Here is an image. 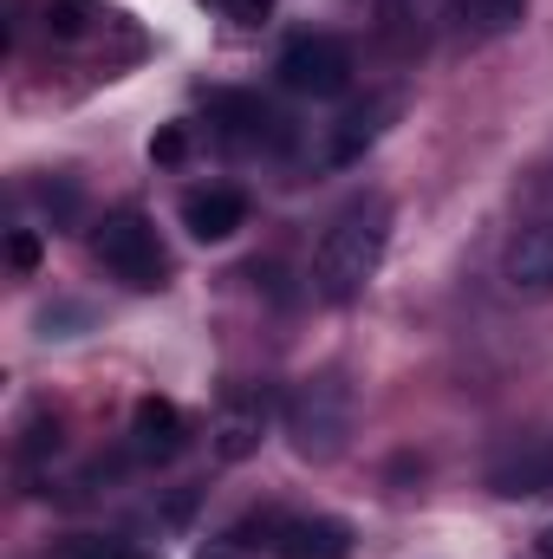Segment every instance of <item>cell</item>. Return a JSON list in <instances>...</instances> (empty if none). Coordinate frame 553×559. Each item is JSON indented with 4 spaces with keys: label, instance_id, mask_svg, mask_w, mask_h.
I'll list each match as a JSON object with an SVG mask.
<instances>
[{
    "label": "cell",
    "instance_id": "obj_1",
    "mask_svg": "<svg viewBox=\"0 0 553 559\" xmlns=\"http://www.w3.org/2000/svg\"><path fill=\"white\" fill-rule=\"evenodd\" d=\"M385 248H391V202L385 195H358L332 215V228L319 235V254H313V293L326 306H352L378 267H385Z\"/></svg>",
    "mask_w": 553,
    "mask_h": 559
},
{
    "label": "cell",
    "instance_id": "obj_2",
    "mask_svg": "<svg viewBox=\"0 0 553 559\" xmlns=\"http://www.w3.org/2000/svg\"><path fill=\"white\" fill-rule=\"evenodd\" d=\"M286 436L306 462H332L352 436V384L339 371L326 378H306L293 397H286Z\"/></svg>",
    "mask_w": 553,
    "mask_h": 559
},
{
    "label": "cell",
    "instance_id": "obj_3",
    "mask_svg": "<svg viewBox=\"0 0 553 559\" xmlns=\"http://www.w3.org/2000/svg\"><path fill=\"white\" fill-rule=\"evenodd\" d=\"M92 254L111 267V274L125 280V286H163L169 280V254H163V241H156V228L143 222V215H105L98 222V235H92Z\"/></svg>",
    "mask_w": 553,
    "mask_h": 559
},
{
    "label": "cell",
    "instance_id": "obj_4",
    "mask_svg": "<svg viewBox=\"0 0 553 559\" xmlns=\"http://www.w3.org/2000/svg\"><path fill=\"white\" fill-rule=\"evenodd\" d=\"M280 85L299 92V98H339L352 85V52L326 33H299L286 52H280Z\"/></svg>",
    "mask_w": 553,
    "mask_h": 559
},
{
    "label": "cell",
    "instance_id": "obj_5",
    "mask_svg": "<svg viewBox=\"0 0 553 559\" xmlns=\"http://www.w3.org/2000/svg\"><path fill=\"white\" fill-rule=\"evenodd\" d=\"M209 118L222 124V138L242 143V150H274V143H286V118H280L274 105H261V98H242V92H222L209 105Z\"/></svg>",
    "mask_w": 553,
    "mask_h": 559
},
{
    "label": "cell",
    "instance_id": "obj_6",
    "mask_svg": "<svg viewBox=\"0 0 553 559\" xmlns=\"http://www.w3.org/2000/svg\"><path fill=\"white\" fill-rule=\"evenodd\" d=\"M352 554V527L326 521V514H299L274 521V559H345Z\"/></svg>",
    "mask_w": 553,
    "mask_h": 559
},
{
    "label": "cell",
    "instance_id": "obj_7",
    "mask_svg": "<svg viewBox=\"0 0 553 559\" xmlns=\"http://www.w3.org/2000/svg\"><path fill=\"white\" fill-rule=\"evenodd\" d=\"M242 222H248L242 189H196V195L183 202V228H189L196 241H228Z\"/></svg>",
    "mask_w": 553,
    "mask_h": 559
},
{
    "label": "cell",
    "instance_id": "obj_8",
    "mask_svg": "<svg viewBox=\"0 0 553 559\" xmlns=\"http://www.w3.org/2000/svg\"><path fill=\"white\" fill-rule=\"evenodd\" d=\"M261 436H268V397L261 391H248V397H235L222 423H215V455L222 462H248L255 449H261Z\"/></svg>",
    "mask_w": 553,
    "mask_h": 559
},
{
    "label": "cell",
    "instance_id": "obj_9",
    "mask_svg": "<svg viewBox=\"0 0 553 559\" xmlns=\"http://www.w3.org/2000/svg\"><path fill=\"white\" fill-rule=\"evenodd\" d=\"M131 449H138L143 462H169L183 449V411L169 397H143L138 411H131Z\"/></svg>",
    "mask_w": 553,
    "mask_h": 559
},
{
    "label": "cell",
    "instance_id": "obj_10",
    "mask_svg": "<svg viewBox=\"0 0 553 559\" xmlns=\"http://www.w3.org/2000/svg\"><path fill=\"white\" fill-rule=\"evenodd\" d=\"M508 286L515 293H553V222H534L508 248Z\"/></svg>",
    "mask_w": 553,
    "mask_h": 559
},
{
    "label": "cell",
    "instance_id": "obj_11",
    "mask_svg": "<svg viewBox=\"0 0 553 559\" xmlns=\"http://www.w3.org/2000/svg\"><path fill=\"white\" fill-rule=\"evenodd\" d=\"M398 118V98H365L358 111H345L339 118V131H332V163H358L372 143L385 138V124Z\"/></svg>",
    "mask_w": 553,
    "mask_h": 559
},
{
    "label": "cell",
    "instance_id": "obj_12",
    "mask_svg": "<svg viewBox=\"0 0 553 559\" xmlns=\"http://www.w3.org/2000/svg\"><path fill=\"white\" fill-rule=\"evenodd\" d=\"M528 20V0H456V26L469 39H502Z\"/></svg>",
    "mask_w": 553,
    "mask_h": 559
},
{
    "label": "cell",
    "instance_id": "obj_13",
    "mask_svg": "<svg viewBox=\"0 0 553 559\" xmlns=\"http://www.w3.org/2000/svg\"><path fill=\"white\" fill-rule=\"evenodd\" d=\"M495 488L502 495H548L553 488V449H528L508 468H495Z\"/></svg>",
    "mask_w": 553,
    "mask_h": 559
},
{
    "label": "cell",
    "instance_id": "obj_14",
    "mask_svg": "<svg viewBox=\"0 0 553 559\" xmlns=\"http://www.w3.org/2000/svg\"><path fill=\"white\" fill-rule=\"evenodd\" d=\"M92 20H98L92 0H46V33H59V39H79Z\"/></svg>",
    "mask_w": 553,
    "mask_h": 559
},
{
    "label": "cell",
    "instance_id": "obj_15",
    "mask_svg": "<svg viewBox=\"0 0 553 559\" xmlns=\"http://www.w3.org/2000/svg\"><path fill=\"white\" fill-rule=\"evenodd\" d=\"M202 7H215L222 20H242V26H261L274 13V0H202Z\"/></svg>",
    "mask_w": 553,
    "mask_h": 559
},
{
    "label": "cell",
    "instance_id": "obj_16",
    "mask_svg": "<svg viewBox=\"0 0 553 559\" xmlns=\"http://www.w3.org/2000/svg\"><path fill=\"white\" fill-rule=\"evenodd\" d=\"M72 559H143L138 547H125V540H79Z\"/></svg>",
    "mask_w": 553,
    "mask_h": 559
},
{
    "label": "cell",
    "instance_id": "obj_17",
    "mask_svg": "<svg viewBox=\"0 0 553 559\" xmlns=\"http://www.w3.org/2000/svg\"><path fill=\"white\" fill-rule=\"evenodd\" d=\"M7 261H13V274H33V267H39V241L20 228V235L7 241Z\"/></svg>",
    "mask_w": 553,
    "mask_h": 559
},
{
    "label": "cell",
    "instance_id": "obj_18",
    "mask_svg": "<svg viewBox=\"0 0 553 559\" xmlns=\"http://www.w3.org/2000/svg\"><path fill=\"white\" fill-rule=\"evenodd\" d=\"M183 150H189V138H183V131H176V124H169V131H163V138L150 143V156H156V163H183Z\"/></svg>",
    "mask_w": 553,
    "mask_h": 559
},
{
    "label": "cell",
    "instance_id": "obj_19",
    "mask_svg": "<svg viewBox=\"0 0 553 559\" xmlns=\"http://www.w3.org/2000/svg\"><path fill=\"white\" fill-rule=\"evenodd\" d=\"M534 547H541V559H553V527H541V534H534Z\"/></svg>",
    "mask_w": 553,
    "mask_h": 559
},
{
    "label": "cell",
    "instance_id": "obj_20",
    "mask_svg": "<svg viewBox=\"0 0 553 559\" xmlns=\"http://www.w3.org/2000/svg\"><path fill=\"white\" fill-rule=\"evenodd\" d=\"M215 559H222V554H215Z\"/></svg>",
    "mask_w": 553,
    "mask_h": 559
}]
</instances>
